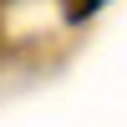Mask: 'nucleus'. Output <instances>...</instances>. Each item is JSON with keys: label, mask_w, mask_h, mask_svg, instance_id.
Wrapping results in <instances>:
<instances>
[{"label": "nucleus", "mask_w": 127, "mask_h": 127, "mask_svg": "<svg viewBox=\"0 0 127 127\" xmlns=\"http://www.w3.org/2000/svg\"><path fill=\"white\" fill-rule=\"evenodd\" d=\"M102 5H107V0H76V5H71V15L81 20V15H92V10H102Z\"/></svg>", "instance_id": "1"}]
</instances>
